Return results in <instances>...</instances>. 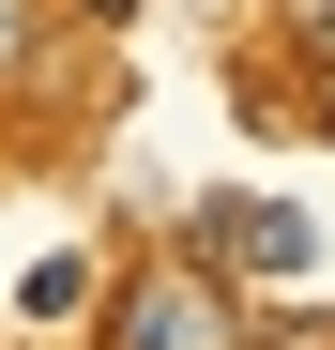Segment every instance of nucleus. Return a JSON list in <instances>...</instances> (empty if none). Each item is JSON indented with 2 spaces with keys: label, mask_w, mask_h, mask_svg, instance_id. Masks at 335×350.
Returning <instances> with one entry per match:
<instances>
[{
  "label": "nucleus",
  "mask_w": 335,
  "mask_h": 350,
  "mask_svg": "<svg viewBox=\"0 0 335 350\" xmlns=\"http://www.w3.org/2000/svg\"><path fill=\"white\" fill-rule=\"evenodd\" d=\"M107 350H244V320L213 289V259H152L107 289Z\"/></svg>",
  "instance_id": "obj_1"
},
{
  "label": "nucleus",
  "mask_w": 335,
  "mask_h": 350,
  "mask_svg": "<svg viewBox=\"0 0 335 350\" xmlns=\"http://www.w3.org/2000/svg\"><path fill=\"white\" fill-rule=\"evenodd\" d=\"M31 62V0H0V77H16Z\"/></svg>",
  "instance_id": "obj_5"
},
{
  "label": "nucleus",
  "mask_w": 335,
  "mask_h": 350,
  "mask_svg": "<svg viewBox=\"0 0 335 350\" xmlns=\"http://www.w3.org/2000/svg\"><path fill=\"white\" fill-rule=\"evenodd\" d=\"M198 259H213V274H274V289H290V274L320 259V228H305L290 198H198Z\"/></svg>",
  "instance_id": "obj_2"
},
{
  "label": "nucleus",
  "mask_w": 335,
  "mask_h": 350,
  "mask_svg": "<svg viewBox=\"0 0 335 350\" xmlns=\"http://www.w3.org/2000/svg\"><path fill=\"white\" fill-rule=\"evenodd\" d=\"M77 16H137V0H77Z\"/></svg>",
  "instance_id": "obj_6"
},
{
  "label": "nucleus",
  "mask_w": 335,
  "mask_h": 350,
  "mask_svg": "<svg viewBox=\"0 0 335 350\" xmlns=\"http://www.w3.org/2000/svg\"><path fill=\"white\" fill-rule=\"evenodd\" d=\"M274 16H290V46H305V62L335 77V0H274Z\"/></svg>",
  "instance_id": "obj_4"
},
{
  "label": "nucleus",
  "mask_w": 335,
  "mask_h": 350,
  "mask_svg": "<svg viewBox=\"0 0 335 350\" xmlns=\"http://www.w3.org/2000/svg\"><path fill=\"white\" fill-rule=\"evenodd\" d=\"M77 305H92V259H31L16 274V320H77Z\"/></svg>",
  "instance_id": "obj_3"
}]
</instances>
